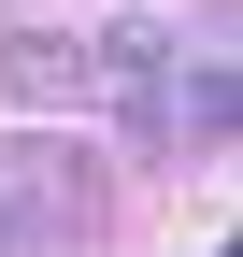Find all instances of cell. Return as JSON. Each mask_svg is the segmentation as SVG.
<instances>
[{"label":"cell","mask_w":243,"mask_h":257,"mask_svg":"<svg viewBox=\"0 0 243 257\" xmlns=\"http://www.w3.org/2000/svg\"><path fill=\"white\" fill-rule=\"evenodd\" d=\"M100 229H114L100 157L57 128H0V257H86Z\"/></svg>","instance_id":"6da1fadb"},{"label":"cell","mask_w":243,"mask_h":257,"mask_svg":"<svg viewBox=\"0 0 243 257\" xmlns=\"http://www.w3.org/2000/svg\"><path fill=\"white\" fill-rule=\"evenodd\" d=\"M72 43H86V100L129 128V143H172V100H158V86H172V15H143V0H129V15L72 29Z\"/></svg>","instance_id":"7a4b0ae2"},{"label":"cell","mask_w":243,"mask_h":257,"mask_svg":"<svg viewBox=\"0 0 243 257\" xmlns=\"http://www.w3.org/2000/svg\"><path fill=\"white\" fill-rule=\"evenodd\" d=\"M172 128H186L200 157L229 143V114H243V43H229V0H200V29H172Z\"/></svg>","instance_id":"3957f363"},{"label":"cell","mask_w":243,"mask_h":257,"mask_svg":"<svg viewBox=\"0 0 243 257\" xmlns=\"http://www.w3.org/2000/svg\"><path fill=\"white\" fill-rule=\"evenodd\" d=\"M0 114H15V128L86 114V43H72V29H0Z\"/></svg>","instance_id":"277c9868"}]
</instances>
